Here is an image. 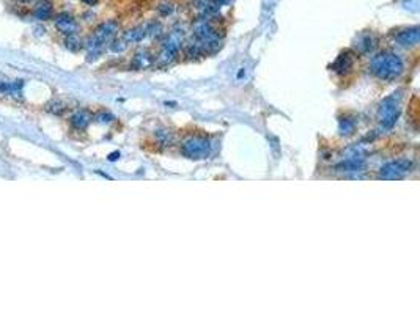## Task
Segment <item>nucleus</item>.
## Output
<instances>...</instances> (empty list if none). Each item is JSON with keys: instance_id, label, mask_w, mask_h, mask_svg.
Returning <instances> with one entry per match:
<instances>
[{"instance_id": "obj_1", "label": "nucleus", "mask_w": 420, "mask_h": 314, "mask_svg": "<svg viewBox=\"0 0 420 314\" xmlns=\"http://www.w3.org/2000/svg\"><path fill=\"white\" fill-rule=\"evenodd\" d=\"M404 69V63L401 57L395 52L383 50L376 54L370 61V71L381 81H393Z\"/></svg>"}, {"instance_id": "obj_2", "label": "nucleus", "mask_w": 420, "mask_h": 314, "mask_svg": "<svg viewBox=\"0 0 420 314\" xmlns=\"http://www.w3.org/2000/svg\"><path fill=\"white\" fill-rule=\"evenodd\" d=\"M118 32V22L116 21H106L93 32L87 41V61H93L102 52L104 46L110 43V39Z\"/></svg>"}, {"instance_id": "obj_3", "label": "nucleus", "mask_w": 420, "mask_h": 314, "mask_svg": "<svg viewBox=\"0 0 420 314\" xmlns=\"http://www.w3.org/2000/svg\"><path fill=\"white\" fill-rule=\"evenodd\" d=\"M400 104H401L400 91L390 95L389 98H386L381 102V106H379V110H378V118H379V123H381L383 127L390 129L392 126H395L398 116H400Z\"/></svg>"}, {"instance_id": "obj_4", "label": "nucleus", "mask_w": 420, "mask_h": 314, "mask_svg": "<svg viewBox=\"0 0 420 314\" xmlns=\"http://www.w3.org/2000/svg\"><path fill=\"white\" fill-rule=\"evenodd\" d=\"M194 33L199 38V44L203 47V50L208 49H217L219 44V35L217 32L211 27L206 19H199L194 25Z\"/></svg>"}, {"instance_id": "obj_5", "label": "nucleus", "mask_w": 420, "mask_h": 314, "mask_svg": "<svg viewBox=\"0 0 420 314\" xmlns=\"http://www.w3.org/2000/svg\"><path fill=\"white\" fill-rule=\"evenodd\" d=\"M209 152H211V141L206 137H192L183 145V154L194 161L206 159Z\"/></svg>"}, {"instance_id": "obj_6", "label": "nucleus", "mask_w": 420, "mask_h": 314, "mask_svg": "<svg viewBox=\"0 0 420 314\" xmlns=\"http://www.w3.org/2000/svg\"><path fill=\"white\" fill-rule=\"evenodd\" d=\"M412 170V162L409 159H397L386 164L381 172H379V178L381 179H398L404 175H408Z\"/></svg>"}, {"instance_id": "obj_7", "label": "nucleus", "mask_w": 420, "mask_h": 314, "mask_svg": "<svg viewBox=\"0 0 420 314\" xmlns=\"http://www.w3.org/2000/svg\"><path fill=\"white\" fill-rule=\"evenodd\" d=\"M181 41H183V30L170 32V35L167 36L165 43L162 46L161 55H159L162 63H170L178 55L179 47H181Z\"/></svg>"}, {"instance_id": "obj_8", "label": "nucleus", "mask_w": 420, "mask_h": 314, "mask_svg": "<svg viewBox=\"0 0 420 314\" xmlns=\"http://www.w3.org/2000/svg\"><path fill=\"white\" fill-rule=\"evenodd\" d=\"M22 88H24V81L21 78H13L7 77L5 74H0V95L2 96H11L21 99L22 98Z\"/></svg>"}, {"instance_id": "obj_9", "label": "nucleus", "mask_w": 420, "mask_h": 314, "mask_svg": "<svg viewBox=\"0 0 420 314\" xmlns=\"http://www.w3.org/2000/svg\"><path fill=\"white\" fill-rule=\"evenodd\" d=\"M55 29L63 33V35H74L79 30V24L76 22V19L68 15V13H62L55 18Z\"/></svg>"}, {"instance_id": "obj_10", "label": "nucleus", "mask_w": 420, "mask_h": 314, "mask_svg": "<svg viewBox=\"0 0 420 314\" xmlns=\"http://www.w3.org/2000/svg\"><path fill=\"white\" fill-rule=\"evenodd\" d=\"M397 43L400 46H404V47H411V46H415L418 41H420V29L418 27H409V29H404L401 30L397 36Z\"/></svg>"}, {"instance_id": "obj_11", "label": "nucleus", "mask_w": 420, "mask_h": 314, "mask_svg": "<svg viewBox=\"0 0 420 314\" xmlns=\"http://www.w3.org/2000/svg\"><path fill=\"white\" fill-rule=\"evenodd\" d=\"M365 159L364 157H346L345 161L337 164L335 170L342 173H351V172H362L365 168Z\"/></svg>"}, {"instance_id": "obj_12", "label": "nucleus", "mask_w": 420, "mask_h": 314, "mask_svg": "<svg viewBox=\"0 0 420 314\" xmlns=\"http://www.w3.org/2000/svg\"><path fill=\"white\" fill-rule=\"evenodd\" d=\"M33 16L38 21H47L52 16V4L49 0H41V2H38L35 10H33Z\"/></svg>"}, {"instance_id": "obj_13", "label": "nucleus", "mask_w": 420, "mask_h": 314, "mask_svg": "<svg viewBox=\"0 0 420 314\" xmlns=\"http://www.w3.org/2000/svg\"><path fill=\"white\" fill-rule=\"evenodd\" d=\"M352 64H354V58L351 57L349 52H345V54L340 55L337 58V61L334 63V71L343 74V72H346L352 68Z\"/></svg>"}, {"instance_id": "obj_14", "label": "nucleus", "mask_w": 420, "mask_h": 314, "mask_svg": "<svg viewBox=\"0 0 420 314\" xmlns=\"http://www.w3.org/2000/svg\"><path fill=\"white\" fill-rule=\"evenodd\" d=\"M91 123V115L87 110H79L71 116V124L76 129H85Z\"/></svg>"}, {"instance_id": "obj_15", "label": "nucleus", "mask_w": 420, "mask_h": 314, "mask_svg": "<svg viewBox=\"0 0 420 314\" xmlns=\"http://www.w3.org/2000/svg\"><path fill=\"white\" fill-rule=\"evenodd\" d=\"M147 35H148V27H143V25H140V27H136L133 30H128L125 33L123 39H125L126 43H139Z\"/></svg>"}, {"instance_id": "obj_16", "label": "nucleus", "mask_w": 420, "mask_h": 314, "mask_svg": "<svg viewBox=\"0 0 420 314\" xmlns=\"http://www.w3.org/2000/svg\"><path fill=\"white\" fill-rule=\"evenodd\" d=\"M375 43H376V39L372 33H362L359 38H357V41H356V47L361 50V52H370L373 47H375Z\"/></svg>"}, {"instance_id": "obj_17", "label": "nucleus", "mask_w": 420, "mask_h": 314, "mask_svg": "<svg viewBox=\"0 0 420 314\" xmlns=\"http://www.w3.org/2000/svg\"><path fill=\"white\" fill-rule=\"evenodd\" d=\"M151 61H153V60H151V57H150L148 52H147V50H140V52H137L136 57H134V60H133V66L137 68V69H143V68L150 66Z\"/></svg>"}, {"instance_id": "obj_18", "label": "nucleus", "mask_w": 420, "mask_h": 314, "mask_svg": "<svg viewBox=\"0 0 420 314\" xmlns=\"http://www.w3.org/2000/svg\"><path fill=\"white\" fill-rule=\"evenodd\" d=\"M356 129V121L351 120V118H342L338 123V132L342 135H351Z\"/></svg>"}, {"instance_id": "obj_19", "label": "nucleus", "mask_w": 420, "mask_h": 314, "mask_svg": "<svg viewBox=\"0 0 420 314\" xmlns=\"http://www.w3.org/2000/svg\"><path fill=\"white\" fill-rule=\"evenodd\" d=\"M156 140L161 143L162 146H168L170 143H172V134H170V130L167 129H159V130H156Z\"/></svg>"}, {"instance_id": "obj_20", "label": "nucleus", "mask_w": 420, "mask_h": 314, "mask_svg": "<svg viewBox=\"0 0 420 314\" xmlns=\"http://www.w3.org/2000/svg\"><path fill=\"white\" fill-rule=\"evenodd\" d=\"M65 46H67L71 52H77V50H81V47H82V41L79 39V36L76 33L68 35L67 41H65Z\"/></svg>"}, {"instance_id": "obj_21", "label": "nucleus", "mask_w": 420, "mask_h": 314, "mask_svg": "<svg viewBox=\"0 0 420 314\" xmlns=\"http://www.w3.org/2000/svg\"><path fill=\"white\" fill-rule=\"evenodd\" d=\"M46 110L52 115H62L65 112V104L62 101H50L47 102Z\"/></svg>"}, {"instance_id": "obj_22", "label": "nucleus", "mask_w": 420, "mask_h": 314, "mask_svg": "<svg viewBox=\"0 0 420 314\" xmlns=\"http://www.w3.org/2000/svg\"><path fill=\"white\" fill-rule=\"evenodd\" d=\"M95 120L98 121V123H110V121H113L115 120V116L112 115V113H109V112H99L96 116H95Z\"/></svg>"}, {"instance_id": "obj_23", "label": "nucleus", "mask_w": 420, "mask_h": 314, "mask_svg": "<svg viewBox=\"0 0 420 314\" xmlns=\"http://www.w3.org/2000/svg\"><path fill=\"white\" fill-rule=\"evenodd\" d=\"M126 49V41L123 39V41H115L112 46H110V50L112 52H123Z\"/></svg>"}, {"instance_id": "obj_24", "label": "nucleus", "mask_w": 420, "mask_h": 314, "mask_svg": "<svg viewBox=\"0 0 420 314\" xmlns=\"http://www.w3.org/2000/svg\"><path fill=\"white\" fill-rule=\"evenodd\" d=\"M157 10H159V13H161L162 16H168V15H172L173 7L170 5V4H168V5H167V4H164V5H161L159 8H157Z\"/></svg>"}, {"instance_id": "obj_25", "label": "nucleus", "mask_w": 420, "mask_h": 314, "mask_svg": "<svg viewBox=\"0 0 420 314\" xmlns=\"http://www.w3.org/2000/svg\"><path fill=\"white\" fill-rule=\"evenodd\" d=\"M118 157H120V152L115 151V152L109 154V161H110V162H113V161H116V159H118Z\"/></svg>"}, {"instance_id": "obj_26", "label": "nucleus", "mask_w": 420, "mask_h": 314, "mask_svg": "<svg viewBox=\"0 0 420 314\" xmlns=\"http://www.w3.org/2000/svg\"><path fill=\"white\" fill-rule=\"evenodd\" d=\"M82 2H84L85 5L93 7V5H96V4H98V0H82Z\"/></svg>"}, {"instance_id": "obj_27", "label": "nucleus", "mask_w": 420, "mask_h": 314, "mask_svg": "<svg viewBox=\"0 0 420 314\" xmlns=\"http://www.w3.org/2000/svg\"><path fill=\"white\" fill-rule=\"evenodd\" d=\"M18 2H21V4H29L30 0H18Z\"/></svg>"}]
</instances>
